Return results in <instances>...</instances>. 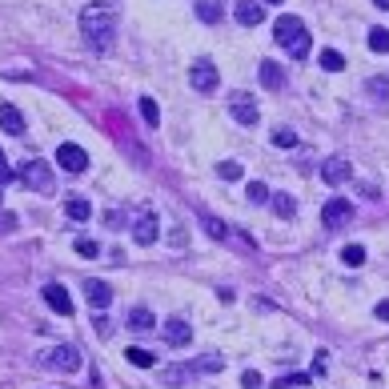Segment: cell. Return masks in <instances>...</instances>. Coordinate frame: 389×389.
I'll return each instance as SVG.
<instances>
[{
  "instance_id": "1",
  "label": "cell",
  "mask_w": 389,
  "mask_h": 389,
  "mask_svg": "<svg viewBox=\"0 0 389 389\" xmlns=\"http://www.w3.org/2000/svg\"><path fill=\"white\" fill-rule=\"evenodd\" d=\"M113 24H116V4L113 0H93L81 13V33L93 40V49H109L113 45Z\"/></svg>"
},
{
  "instance_id": "2",
  "label": "cell",
  "mask_w": 389,
  "mask_h": 389,
  "mask_svg": "<svg viewBox=\"0 0 389 389\" xmlns=\"http://www.w3.org/2000/svg\"><path fill=\"white\" fill-rule=\"evenodd\" d=\"M20 181L36 193H56V177H52V169L45 161H24L20 165Z\"/></svg>"
},
{
  "instance_id": "3",
  "label": "cell",
  "mask_w": 389,
  "mask_h": 389,
  "mask_svg": "<svg viewBox=\"0 0 389 389\" xmlns=\"http://www.w3.org/2000/svg\"><path fill=\"white\" fill-rule=\"evenodd\" d=\"M40 361H45L49 369H56V373H77L81 369V349H77V345H52Z\"/></svg>"
},
{
  "instance_id": "4",
  "label": "cell",
  "mask_w": 389,
  "mask_h": 389,
  "mask_svg": "<svg viewBox=\"0 0 389 389\" xmlns=\"http://www.w3.org/2000/svg\"><path fill=\"white\" fill-rule=\"evenodd\" d=\"M301 36H309L305 33V24H301V17H293V13H285V17H277L273 20V40L281 45V49H293Z\"/></svg>"
},
{
  "instance_id": "5",
  "label": "cell",
  "mask_w": 389,
  "mask_h": 389,
  "mask_svg": "<svg viewBox=\"0 0 389 389\" xmlns=\"http://www.w3.org/2000/svg\"><path fill=\"white\" fill-rule=\"evenodd\" d=\"M321 221H325L329 229H345L349 221H353V205H349L345 197H333V201H325Z\"/></svg>"
},
{
  "instance_id": "6",
  "label": "cell",
  "mask_w": 389,
  "mask_h": 389,
  "mask_svg": "<svg viewBox=\"0 0 389 389\" xmlns=\"http://www.w3.org/2000/svg\"><path fill=\"white\" fill-rule=\"evenodd\" d=\"M189 84H193L197 93H213V89L221 84V77H217V65H213V61H197V65L189 68Z\"/></svg>"
},
{
  "instance_id": "7",
  "label": "cell",
  "mask_w": 389,
  "mask_h": 389,
  "mask_svg": "<svg viewBox=\"0 0 389 389\" xmlns=\"http://www.w3.org/2000/svg\"><path fill=\"white\" fill-rule=\"evenodd\" d=\"M56 165H61V169H68V173H84V169H89V153H84L81 145L65 141V145L56 148Z\"/></svg>"
},
{
  "instance_id": "8",
  "label": "cell",
  "mask_w": 389,
  "mask_h": 389,
  "mask_svg": "<svg viewBox=\"0 0 389 389\" xmlns=\"http://www.w3.org/2000/svg\"><path fill=\"white\" fill-rule=\"evenodd\" d=\"M229 113H233V121H237V125H257V121H261L257 100L249 97V93H237V97H233V105H229Z\"/></svg>"
},
{
  "instance_id": "9",
  "label": "cell",
  "mask_w": 389,
  "mask_h": 389,
  "mask_svg": "<svg viewBox=\"0 0 389 389\" xmlns=\"http://www.w3.org/2000/svg\"><path fill=\"white\" fill-rule=\"evenodd\" d=\"M233 17H237V24H245V29H257L261 20H265V4H261V0H237V4H233Z\"/></svg>"
},
{
  "instance_id": "10",
  "label": "cell",
  "mask_w": 389,
  "mask_h": 389,
  "mask_svg": "<svg viewBox=\"0 0 389 389\" xmlns=\"http://www.w3.org/2000/svg\"><path fill=\"white\" fill-rule=\"evenodd\" d=\"M45 305L52 309V313H61V317H68L73 313V297H68L65 285H56V281H49L45 285Z\"/></svg>"
},
{
  "instance_id": "11",
  "label": "cell",
  "mask_w": 389,
  "mask_h": 389,
  "mask_svg": "<svg viewBox=\"0 0 389 389\" xmlns=\"http://www.w3.org/2000/svg\"><path fill=\"white\" fill-rule=\"evenodd\" d=\"M132 241H137V245H153V241H157V213H153V209H145L137 221H132Z\"/></svg>"
},
{
  "instance_id": "12",
  "label": "cell",
  "mask_w": 389,
  "mask_h": 389,
  "mask_svg": "<svg viewBox=\"0 0 389 389\" xmlns=\"http://www.w3.org/2000/svg\"><path fill=\"white\" fill-rule=\"evenodd\" d=\"M84 301L93 309H109L113 305V289H109L105 281H97V277H89V281H84Z\"/></svg>"
},
{
  "instance_id": "13",
  "label": "cell",
  "mask_w": 389,
  "mask_h": 389,
  "mask_svg": "<svg viewBox=\"0 0 389 389\" xmlns=\"http://www.w3.org/2000/svg\"><path fill=\"white\" fill-rule=\"evenodd\" d=\"M165 341H169L173 349H185V345L193 341V329L181 321V317H173V321H165Z\"/></svg>"
},
{
  "instance_id": "14",
  "label": "cell",
  "mask_w": 389,
  "mask_h": 389,
  "mask_svg": "<svg viewBox=\"0 0 389 389\" xmlns=\"http://www.w3.org/2000/svg\"><path fill=\"white\" fill-rule=\"evenodd\" d=\"M353 177V169H349V161H341V157H333V161L321 165V181L325 185H341V181Z\"/></svg>"
},
{
  "instance_id": "15",
  "label": "cell",
  "mask_w": 389,
  "mask_h": 389,
  "mask_svg": "<svg viewBox=\"0 0 389 389\" xmlns=\"http://www.w3.org/2000/svg\"><path fill=\"white\" fill-rule=\"evenodd\" d=\"M193 373L197 369H189V365H169V369H161V381L169 389H181V386H189V381H193Z\"/></svg>"
},
{
  "instance_id": "16",
  "label": "cell",
  "mask_w": 389,
  "mask_h": 389,
  "mask_svg": "<svg viewBox=\"0 0 389 389\" xmlns=\"http://www.w3.org/2000/svg\"><path fill=\"white\" fill-rule=\"evenodd\" d=\"M0 129L4 132H24V116L17 105H0Z\"/></svg>"
},
{
  "instance_id": "17",
  "label": "cell",
  "mask_w": 389,
  "mask_h": 389,
  "mask_svg": "<svg viewBox=\"0 0 389 389\" xmlns=\"http://www.w3.org/2000/svg\"><path fill=\"white\" fill-rule=\"evenodd\" d=\"M257 77H261L265 89H285V73H281V65H273V61H265Z\"/></svg>"
},
{
  "instance_id": "18",
  "label": "cell",
  "mask_w": 389,
  "mask_h": 389,
  "mask_svg": "<svg viewBox=\"0 0 389 389\" xmlns=\"http://www.w3.org/2000/svg\"><path fill=\"white\" fill-rule=\"evenodd\" d=\"M129 329H137V333H145V329H153V309H145V305H132V309H129Z\"/></svg>"
},
{
  "instance_id": "19",
  "label": "cell",
  "mask_w": 389,
  "mask_h": 389,
  "mask_svg": "<svg viewBox=\"0 0 389 389\" xmlns=\"http://www.w3.org/2000/svg\"><path fill=\"white\" fill-rule=\"evenodd\" d=\"M137 109H141V121H145L148 129L161 125V109H157V100H153V97H141V100H137Z\"/></svg>"
},
{
  "instance_id": "20",
  "label": "cell",
  "mask_w": 389,
  "mask_h": 389,
  "mask_svg": "<svg viewBox=\"0 0 389 389\" xmlns=\"http://www.w3.org/2000/svg\"><path fill=\"white\" fill-rule=\"evenodd\" d=\"M201 225H205V233H209V237H217V241H229V225L221 221V217H213V213H201Z\"/></svg>"
},
{
  "instance_id": "21",
  "label": "cell",
  "mask_w": 389,
  "mask_h": 389,
  "mask_svg": "<svg viewBox=\"0 0 389 389\" xmlns=\"http://www.w3.org/2000/svg\"><path fill=\"white\" fill-rule=\"evenodd\" d=\"M221 13H225V8H221V0H197V17L205 20V24H217Z\"/></svg>"
},
{
  "instance_id": "22",
  "label": "cell",
  "mask_w": 389,
  "mask_h": 389,
  "mask_svg": "<svg viewBox=\"0 0 389 389\" xmlns=\"http://www.w3.org/2000/svg\"><path fill=\"white\" fill-rule=\"evenodd\" d=\"M65 213L73 217V221H89V213H93V209H89V201H84V197H68Z\"/></svg>"
},
{
  "instance_id": "23",
  "label": "cell",
  "mask_w": 389,
  "mask_h": 389,
  "mask_svg": "<svg viewBox=\"0 0 389 389\" xmlns=\"http://www.w3.org/2000/svg\"><path fill=\"white\" fill-rule=\"evenodd\" d=\"M317 65H321L325 73H341V68H345V56H341L337 49H325L321 56H317Z\"/></svg>"
},
{
  "instance_id": "24",
  "label": "cell",
  "mask_w": 389,
  "mask_h": 389,
  "mask_svg": "<svg viewBox=\"0 0 389 389\" xmlns=\"http://www.w3.org/2000/svg\"><path fill=\"white\" fill-rule=\"evenodd\" d=\"M365 93L377 100H389V73L386 77H369V81H365Z\"/></svg>"
},
{
  "instance_id": "25",
  "label": "cell",
  "mask_w": 389,
  "mask_h": 389,
  "mask_svg": "<svg viewBox=\"0 0 389 389\" xmlns=\"http://www.w3.org/2000/svg\"><path fill=\"white\" fill-rule=\"evenodd\" d=\"M125 361H129V365H141V369H153L157 357L148 353V349H137V345H132V349H125Z\"/></svg>"
},
{
  "instance_id": "26",
  "label": "cell",
  "mask_w": 389,
  "mask_h": 389,
  "mask_svg": "<svg viewBox=\"0 0 389 389\" xmlns=\"http://www.w3.org/2000/svg\"><path fill=\"white\" fill-rule=\"evenodd\" d=\"M217 177H221V181H241L245 177V165L241 161H221V165H217Z\"/></svg>"
},
{
  "instance_id": "27",
  "label": "cell",
  "mask_w": 389,
  "mask_h": 389,
  "mask_svg": "<svg viewBox=\"0 0 389 389\" xmlns=\"http://www.w3.org/2000/svg\"><path fill=\"white\" fill-rule=\"evenodd\" d=\"M341 261H345L349 269L365 265V245H345V249H341Z\"/></svg>"
},
{
  "instance_id": "28",
  "label": "cell",
  "mask_w": 389,
  "mask_h": 389,
  "mask_svg": "<svg viewBox=\"0 0 389 389\" xmlns=\"http://www.w3.org/2000/svg\"><path fill=\"white\" fill-rule=\"evenodd\" d=\"M273 213L277 217H293V213H297V201H293L289 193H273Z\"/></svg>"
},
{
  "instance_id": "29",
  "label": "cell",
  "mask_w": 389,
  "mask_h": 389,
  "mask_svg": "<svg viewBox=\"0 0 389 389\" xmlns=\"http://www.w3.org/2000/svg\"><path fill=\"white\" fill-rule=\"evenodd\" d=\"M309 386V373H289V377H277L273 389H305Z\"/></svg>"
},
{
  "instance_id": "30",
  "label": "cell",
  "mask_w": 389,
  "mask_h": 389,
  "mask_svg": "<svg viewBox=\"0 0 389 389\" xmlns=\"http://www.w3.org/2000/svg\"><path fill=\"white\" fill-rule=\"evenodd\" d=\"M369 49L373 52H389V29H369Z\"/></svg>"
},
{
  "instance_id": "31",
  "label": "cell",
  "mask_w": 389,
  "mask_h": 389,
  "mask_svg": "<svg viewBox=\"0 0 389 389\" xmlns=\"http://www.w3.org/2000/svg\"><path fill=\"white\" fill-rule=\"evenodd\" d=\"M273 145L277 148H297V132H293V129H277L273 132Z\"/></svg>"
},
{
  "instance_id": "32",
  "label": "cell",
  "mask_w": 389,
  "mask_h": 389,
  "mask_svg": "<svg viewBox=\"0 0 389 389\" xmlns=\"http://www.w3.org/2000/svg\"><path fill=\"white\" fill-rule=\"evenodd\" d=\"M245 193H249V201H253V205H265V201H269V189H265L261 181H249V189H245Z\"/></svg>"
},
{
  "instance_id": "33",
  "label": "cell",
  "mask_w": 389,
  "mask_h": 389,
  "mask_svg": "<svg viewBox=\"0 0 389 389\" xmlns=\"http://www.w3.org/2000/svg\"><path fill=\"white\" fill-rule=\"evenodd\" d=\"M241 386H245V389H261L265 381H261V373H257V369H245V373H241Z\"/></svg>"
},
{
  "instance_id": "34",
  "label": "cell",
  "mask_w": 389,
  "mask_h": 389,
  "mask_svg": "<svg viewBox=\"0 0 389 389\" xmlns=\"http://www.w3.org/2000/svg\"><path fill=\"white\" fill-rule=\"evenodd\" d=\"M77 253H81V257H97V253H100V245L84 237V241H77Z\"/></svg>"
},
{
  "instance_id": "35",
  "label": "cell",
  "mask_w": 389,
  "mask_h": 389,
  "mask_svg": "<svg viewBox=\"0 0 389 389\" xmlns=\"http://www.w3.org/2000/svg\"><path fill=\"white\" fill-rule=\"evenodd\" d=\"M221 365H225L221 357H209V361H197V369H201V373H205V369H209V373H217V369H221Z\"/></svg>"
},
{
  "instance_id": "36",
  "label": "cell",
  "mask_w": 389,
  "mask_h": 389,
  "mask_svg": "<svg viewBox=\"0 0 389 389\" xmlns=\"http://www.w3.org/2000/svg\"><path fill=\"white\" fill-rule=\"evenodd\" d=\"M17 229V217L13 213H0V233H13Z\"/></svg>"
},
{
  "instance_id": "37",
  "label": "cell",
  "mask_w": 389,
  "mask_h": 389,
  "mask_svg": "<svg viewBox=\"0 0 389 389\" xmlns=\"http://www.w3.org/2000/svg\"><path fill=\"white\" fill-rule=\"evenodd\" d=\"M93 325H97V333H100V337H113V325L105 321V317H97Z\"/></svg>"
},
{
  "instance_id": "38",
  "label": "cell",
  "mask_w": 389,
  "mask_h": 389,
  "mask_svg": "<svg viewBox=\"0 0 389 389\" xmlns=\"http://www.w3.org/2000/svg\"><path fill=\"white\" fill-rule=\"evenodd\" d=\"M8 177H13V169H8V157L0 153V181H8Z\"/></svg>"
},
{
  "instance_id": "39",
  "label": "cell",
  "mask_w": 389,
  "mask_h": 389,
  "mask_svg": "<svg viewBox=\"0 0 389 389\" xmlns=\"http://www.w3.org/2000/svg\"><path fill=\"white\" fill-rule=\"evenodd\" d=\"M377 317H381V321H389V301H377Z\"/></svg>"
},
{
  "instance_id": "40",
  "label": "cell",
  "mask_w": 389,
  "mask_h": 389,
  "mask_svg": "<svg viewBox=\"0 0 389 389\" xmlns=\"http://www.w3.org/2000/svg\"><path fill=\"white\" fill-rule=\"evenodd\" d=\"M373 4H377V8H386V13H389V0H373Z\"/></svg>"
},
{
  "instance_id": "41",
  "label": "cell",
  "mask_w": 389,
  "mask_h": 389,
  "mask_svg": "<svg viewBox=\"0 0 389 389\" xmlns=\"http://www.w3.org/2000/svg\"><path fill=\"white\" fill-rule=\"evenodd\" d=\"M265 4H281V0H265Z\"/></svg>"
}]
</instances>
